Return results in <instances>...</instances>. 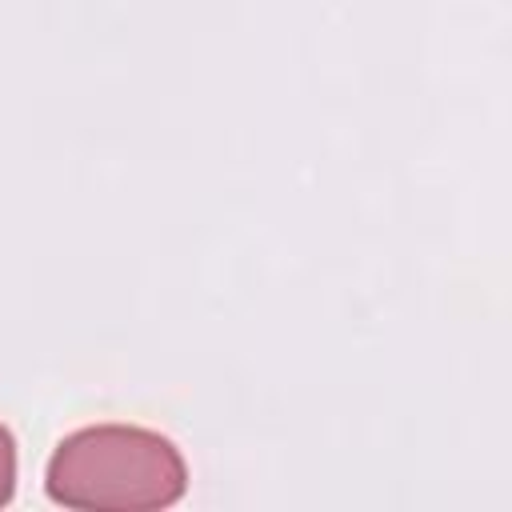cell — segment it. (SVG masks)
Segmentation results:
<instances>
[{"label":"cell","mask_w":512,"mask_h":512,"mask_svg":"<svg viewBox=\"0 0 512 512\" xmlns=\"http://www.w3.org/2000/svg\"><path fill=\"white\" fill-rule=\"evenodd\" d=\"M44 492L60 508L156 512L184 500L188 464L176 440L156 428L88 424L52 448Z\"/></svg>","instance_id":"cell-1"},{"label":"cell","mask_w":512,"mask_h":512,"mask_svg":"<svg viewBox=\"0 0 512 512\" xmlns=\"http://www.w3.org/2000/svg\"><path fill=\"white\" fill-rule=\"evenodd\" d=\"M16 496V436L8 424H0V508Z\"/></svg>","instance_id":"cell-2"}]
</instances>
